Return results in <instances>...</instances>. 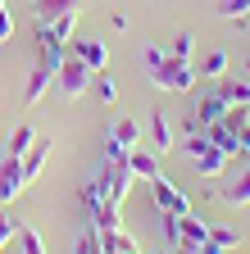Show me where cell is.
<instances>
[{"label":"cell","mask_w":250,"mask_h":254,"mask_svg":"<svg viewBox=\"0 0 250 254\" xmlns=\"http://www.w3.org/2000/svg\"><path fill=\"white\" fill-rule=\"evenodd\" d=\"M150 186H155V204H160V213H168V218H182V213H191V200H186V195H182V190H177L173 182L155 177Z\"/></svg>","instance_id":"obj_6"},{"label":"cell","mask_w":250,"mask_h":254,"mask_svg":"<svg viewBox=\"0 0 250 254\" xmlns=\"http://www.w3.org/2000/svg\"><path fill=\"white\" fill-rule=\"evenodd\" d=\"M200 254H228V250L218 245V241H205V245H200Z\"/></svg>","instance_id":"obj_32"},{"label":"cell","mask_w":250,"mask_h":254,"mask_svg":"<svg viewBox=\"0 0 250 254\" xmlns=\"http://www.w3.org/2000/svg\"><path fill=\"white\" fill-rule=\"evenodd\" d=\"M209 241H218L223 250H237L241 245V232H232V227H209Z\"/></svg>","instance_id":"obj_26"},{"label":"cell","mask_w":250,"mask_h":254,"mask_svg":"<svg viewBox=\"0 0 250 254\" xmlns=\"http://www.w3.org/2000/svg\"><path fill=\"white\" fill-rule=\"evenodd\" d=\"M191 86H196V64H191V59H173V55H168L160 91H168V95H186Z\"/></svg>","instance_id":"obj_5"},{"label":"cell","mask_w":250,"mask_h":254,"mask_svg":"<svg viewBox=\"0 0 250 254\" xmlns=\"http://www.w3.org/2000/svg\"><path fill=\"white\" fill-rule=\"evenodd\" d=\"M27 186V177H23V159H5L0 164V204H9V200H18V190Z\"/></svg>","instance_id":"obj_10"},{"label":"cell","mask_w":250,"mask_h":254,"mask_svg":"<svg viewBox=\"0 0 250 254\" xmlns=\"http://www.w3.org/2000/svg\"><path fill=\"white\" fill-rule=\"evenodd\" d=\"M223 200H228L232 209H246V204H250V168H246V173H237V182L223 190Z\"/></svg>","instance_id":"obj_21"},{"label":"cell","mask_w":250,"mask_h":254,"mask_svg":"<svg viewBox=\"0 0 250 254\" xmlns=\"http://www.w3.org/2000/svg\"><path fill=\"white\" fill-rule=\"evenodd\" d=\"M32 141H37V127H32V123H18L14 132H9V154L23 159L27 150H32Z\"/></svg>","instance_id":"obj_20"},{"label":"cell","mask_w":250,"mask_h":254,"mask_svg":"<svg viewBox=\"0 0 250 254\" xmlns=\"http://www.w3.org/2000/svg\"><path fill=\"white\" fill-rule=\"evenodd\" d=\"M55 14H82V0H37V18H55Z\"/></svg>","instance_id":"obj_22"},{"label":"cell","mask_w":250,"mask_h":254,"mask_svg":"<svg viewBox=\"0 0 250 254\" xmlns=\"http://www.w3.org/2000/svg\"><path fill=\"white\" fill-rule=\"evenodd\" d=\"M18 245H23V254H46V245H41V232L32 227V222H18Z\"/></svg>","instance_id":"obj_23"},{"label":"cell","mask_w":250,"mask_h":254,"mask_svg":"<svg viewBox=\"0 0 250 254\" xmlns=\"http://www.w3.org/2000/svg\"><path fill=\"white\" fill-rule=\"evenodd\" d=\"M91 222H96L100 232H114V227H123V204H118V200H105L96 213H91Z\"/></svg>","instance_id":"obj_19"},{"label":"cell","mask_w":250,"mask_h":254,"mask_svg":"<svg viewBox=\"0 0 250 254\" xmlns=\"http://www.w3.org/2000/svg\"><path fill=\"white\" fill-rule=\"evenodd\" d=\"M150 141H155V154H168V150L177 145V136H173V123L164 118V109H155V114H150Z\"/></svg>","instance_id":"obj_13"},{"label":"cell","mask_w":250,"mask_h":254,"mask_svg":"<svg viewBox=\"0 0 250 254\" xmlns=\"http://www.w3.org/2000/svg\"><path fill=\"white\" fill-rule=\"evenodd\" d=\"M96 100L100 105H114L118 100V82L114 77H96Z\"/></svg>","instance_id":"obj_25"},{"label":"cell","mask_w":250,"mask_h":254,"mask_svg":"<svg viewBox=\"0 0 250 254\" xmlns=\"http://www.w3.org/2000/svg\"><path fill=\"white\" fill-rule=\"evenodd\" d=\"M218 14H223V18H237V23H241V18L250 14V0H223V5H218Z\"/></svg>","instance_id":"obj_27"},{"label":"cell","mask_w":250,"mask_h":254,"mask_svg":"<svg viewBox=\"0 0 250 254\" xmlns=\"http://www.w3.org/2000/svg\"><path fill=\"white\" fill-rule=\"evenodd\" d=\"M164 64H168V55H164L160 46H146V50H141V68H146V77H150L155 86L164 82Z\"/></svg>","instance_id":"obj_18"},{"label":"cell","mask_w":250,"mask_h":254,"mask_svg":"<svg viewBox=\"0 0 250 254\" xmlns=\"http://www.w3.org/2000/svg\"><path fill=\"white\" fill-rule=\"evenodd\" d=\"M137 141H141V127L132 118H114L109 123V145H118L123 154H128V150H137Z\"/></svg>","instance_id":"obj_12"},{"label":"cell","mask_w":250,"mask_h":254,"mask_svg":"<svg viewBox=\"0 0 250 254\" xmlns=\"http://www.w3.org/2000/svg\"><path fill=\"white\" fill-rule=\"evenodd\" d=\"M14 37V18H9V9H5V0H0V46H5Z\"/></svg>","instance_id":"obj_29"},{"label":"cell","mask_w":250,"mask_h":254,"mask_svg":"<svg viewBox=\"0 0 250 254\" xmlns=\"http://www.w3.org/2000/svg\"><path fill=\"white\" fill-rule=\"evenodd\" d=\"M50 150H55V141H50V136H37V141H32V150L23 154V177H27V182H37V177L46 173Z\"/></svg>","instance_id":"obj_11"},{"label":"cell","mask_w":250,"mask_h":254,"mask_svg":"<svg viewBox=\"0 0 250 254\" xmlns=\"http://www.w3.org/2000/svg\"><path fill=\"white\" fill-rule=\"evenodd\" d=\"M55 82H59V95H64V100H78V95H86V86H91V68L78 55H64V59H59Z\"/></svg>","instance_id":"obj_3"},{"label":"cell","mask_w":250,"mask_h":254,"mask_svg":"<svg viewBox=\"0 0 250 254\" xmlns=\"http://www.w3.org/2000/svg\"><path fill=\"white\" fill-rule=\"evenodd\" d=\"M109 27H114V32H128V27H132V18H128V14H123V9H118V14H114V23H109Z\"/></svg>","instance_id":"obj_30"},{"label":"cell","mask_w":250,"mask_h":254,"mask_svg":"<svg viewBox=\"0 0 250 254\" xmlns=\"http://www.w3.org/2000/svg\"><path fill=\"white\" fill-rule=\"evenodd\" d=\"M69 50H37V64L32 73H27V86H23V105H41V95L50 91L55 73H59V59H64Z\"/></svg>","instance_id":"obj_1"},{"label":"cell","mask_w":250,"mask_h":254,"mask_svg":"<svg viewBox=\"0 0 250 254\" xmlns=\"http://www.w3.org/2000/svg\"><path fill=\"white\" fill-rule=\"evenodd\" d=\"M241 154H246V159H250V118H246V123H241Z\"/></svg>","instance_id":"obj_31"},{"label":"cell","mask_w":250,"mask_h":254,"mask_svg":"<svg viewBox=\"0 0 250 254\" xmlns=\"http://www.w3.org/2000/svg\"><path fill=\"white\" fill-rule=\"evenodd\" d=\"M78 14H55V18H37V50H64L73 41Z\"/></svg>","instance_id":"obj_2"},{"label":"cell","mask_w":250,"mask_h":254,"mask_svg":"<svg viewBox=\"0 0 250 254\" xmlns=\"http://www.w3.org/2000/svg\"><path fill=\"white\" fill-rule=\"evenodd\" d=\"M228 159H232V154H223L218 145H205V150L196 154V173H200V177H218V173L228 168Z\"/></svg>","instance_id":"obj_16"},{"label":"cell","mask_w":250,"mask_h":254,"mask_svg":"<svg viewBox=\"0 0 250 254\" xmlns=\"http://www.w3.org/2000/svg\"><path fill=\"white\" fill-rule=\"evenodd\" d=\"M173 254H200V250H186V245H177V250H173Z\"/></svg>","instance_id":"obj_33"},{"label":"cell","mask_w":250,"mask_h":254,"mask_svg":"<svg viewBox=\"0 0 250 254\" xmlns=\"http://www.w3.org/2000/svg\"><path fill=\"white\" fill-rule=\"evenodd\" d=\"M228 64H232V55H228V50H209V55L196 64V77H214V82H218V77L228 73Z\"/></svg>","instance_id":"obj_17"},{"label":"cell","mask_w":250,"mask_h":254,"mask_svg":"<svg viewBox=\"0 0 250 254\" xmlns=\"http://www.w3.org/2000/svg\"><path fill=\"white\" fill-rule=\"evenodd\" d=\"M128 164H132V173H137V177H146V182L164 177V168H160V154H155V150H128Z\"/></svg>","instance_id":"obj_15"},{"label":"cell","mask_w":250,"mask_h":254,"mask_svg":"<svg viewBox=\"0 0 250 254\" xmlns=\"http://www.w3.org/2000/svg\"><path fill=\"white\" fill-rule=\"evenodd\" d=\"M69 55H78L91 73H105V64H109V46L96 41V37H78V41L69 46Z\"/></svg>","instance_id":"obj_8"},{"label":"cell","mask_w":250,"mask_h":254,"mask_svg":"<svg viewBox=\"0 0 250 254\" xmlns=\"http://www.w3.org/2000/svg\"><path fill=\"white\" fill-rule=\"evenodd\" d=\"M96 232H100V227H96ZM100 254H141V250H137L132 232L114 227V232H100Z\"/></svg>","instance_id":"obj_14"},{"label":"cell","mask_w":250,"mask_h":254,"mask_svg":"<svg viewBox=\"0 0 250 254\" xmlns=\"http://www.w3.org/2000/svg\"><path fill=\"white\" fill-rule=\"evenodd\" d=\"M173 59H191L196 55V37H191V32H177V41H173V50H168ZM196 64V59H191Z\"/></svg>","instance_id":"obj_24"},{"label":"cell","mask_w":250,"mask_h":254,"mask_svg":"<svg viewBox=\"0 0 250 254\" xmlns=\"http://www.w3.org/2000/svg\"><path fill=\"white\" fill-rule=\"evenodd\" d=\"M14 236H18V222H14V218H9L5 209H0V250H5V245H9Z\"/></svg>","instance_id":"obj_28"},{"label":"cell","mask_w":250,"mask_h":254,"mask_svg":"<svg viewBox=\"0 0 250 254\" xmlns=\"http://www.w3.org/2000/svg\"><path fill=\"white\" fill-rule=\"evenodd\" d=\"M246 73H250V59H246Z\"/></svg>","instance_id":"obj_34"},{"label":"cell","mask_w":250,"mask_h":254,"mask_svg":"<svg viewBox=\"0 0 250 254\" xmlns=\"http://www.w3.org/2000/svg\"><path fill=\"white\" fill-rule=\"evenodd\" d=\"M228 109H232V105L223 100V91L214 86V91H205L200 100H196V114H191V123H196V127H209V123H218V118H223Z\"/></svg>","instance_id":"obj_9"},{"label":"cell","mask_w":250,"mask_h":254,"mask_svg":"<svg viewBox=\"0 0 250 254\" xmlns=\"http://www.w3.org/2000/svg\"><path fill=\"white\" fill-rule=\"evenodd\" d=\"M100 182H105V195L123 204V195H128L132 182H137V173H132V164H128V154H123V159H109V164L100 168Z\"/></svg>","instance_id":"obj_4"},{"label":"cell","mask_w":250,"mask_h":254,"mask_svg":"<svg viewBox=\"0 0 250 254\" xmlns=\"http://www.w3.org/2000/svg\"><path fill=\"white\" fill-rule=\"evenodd\" d=\"M205 136H209V145H218L223 154L241 159V127H232V123H228V114L218 118V123H209V127H205Z\"/></svg>","instance_id":"obj_7"}]
</instances>
